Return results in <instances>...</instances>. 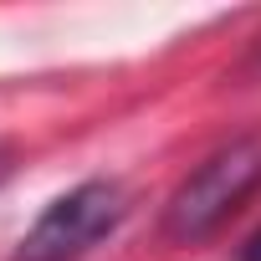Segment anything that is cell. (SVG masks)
Listing matches in <instances>:
<instances>
[{
    "mask_svg": "<svg viewBox=\"0 0 261 261\" xmlns=\"http://www.w3.org/2000/svg\"><path fill=\"white\" fill-rule=\"evenodd\" d=\"M256 190H261V134H241L179 179V190L164 205V236L195 246L215 236Z\"/></svg>",
    "mask_w": 261,
    "mask_h": 261,
    "instance_id": "obj_1",
    "label": "cell"
},
{
    "mask_svg": "<svg viewBox=\"0 0 261 261\" xmlns=\"http://www.w3.org/2000/svg\"><path fill=\"white\" fill-rule=\"evenodd\" d=\"M123 210L128 205L113 179H87L41 210V220L21 236L16 261H77L82 251H92L102 236L118 230Z\"/></svg>",
    "mask_w": 261,
    "mask_h": 261,
    "instance_id": "obj_2",
    "label": "cell"
},
{
    "mask_svg": "<svg viewBox=\"0 0 261 261\" xmlns=\"http://www.w3.org/2000/svg\"><path fill=\"white\" fill-rule=\"evenodd\" d=\"M11 169H16V149H11V144H0V185L11 179Z\"/></svg>",
    "mask_w": 261,
    "mask_h": 261,
    "instance_id": "obj_3",
    "label": "cell"
},
{
    "mask_svg": "<svg viewBox=\"0 0 261 261\" xmlns=\"http://www.w3.org/2000/svg\"><path fill=\"white\" fill-rule=\"evenodd\" d=\"M241 261H261V230L246 241V251H241Z\"/></svg>",
    "mask_w": 261,
    "mask_h": 261,
    "instance_id": "obj_4",
    "label": "cell"
}]
</instances>
